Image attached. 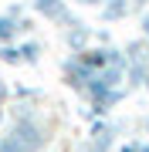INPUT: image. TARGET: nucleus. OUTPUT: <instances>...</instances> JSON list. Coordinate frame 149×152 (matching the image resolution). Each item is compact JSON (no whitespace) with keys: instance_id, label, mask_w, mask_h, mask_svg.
Segmentation results:
<instances>
[{"instance_id":"obj_1","label":"nucleus","mask_w":149,"mask_h":152,"mask_svg":"<svg viewBox=\"0 0 149 152\" xmlns=\"http://www.w3.org/2000/svg\"><path fill=\"white\" fill-rule=\"evenodd\" d=\"M54 139V125L34 108L31 102H17V108L0 129V152H41Z\"/></svg>"},{"instance_id":"obj_2","label":"nucleus","mask_w":149,"mask_h":152,"mask_svg":"<svg viewBox=\"0 0 149 152\" xmlns=\"http://www.w3.org/2000/svg\"><path fill=\"white\" fill-rule=\"evenodd\" d=\"M31 10L34 17H41V20L54 24V27H71V24H78V17L71 10V4L68 0H31Z\"/></svg>"},{"instance_id":"obj_3","label":"nucleus","mask_w":149,"mask_h":152,"mask_svg":"<svg viewBox=\"0 0 149 152\" xmlns=\"http://www.w3.org/2000/svg\"><path fill=\"white\" fill-rule=\"evenodd\" d=\"M61 75H65V85L71 88V91L81 95L85 88H88V81L95 78V68L81 54H71V58H65V64H61Z\"/></svg>"},{"instance_id":"obj_4","label":"nucleus","mask_w":149,"mask_h":152,"mask_svg":"<svg viewBox=\"0 0 149 152\" xmlns=\"http://www.w3.org/2000/svg\"><path fill=\"white\" fill-rule=\"evenodd\" d=\"M115 145V125H109L105 118H95L88 129V142H85L81 152H109Z\"/></svg>"},{"instance_id":"obj_5","label":"nucleus","mask_w":149,"mask_h":152,"mask_svg":"<svg viewBox=\"0 0 149 152\" xmlns=\"http://www.w3.org/2000/svg\"><path fill=\"white\" fill-rule=\"evenodd\" d=\"M34 31V20L31 17H14V14H0V44H14V41H21L24 34H31Z\"/></svg>"},{"instance_id":"obj_6","label":"nucleus","mask_w":149,"mask_h":152,"mask_svg":"<svg viewBox=\"0 0 149 152\" xmlns=\"http://www.w3.org/2000/svg\"><path fill=\"white\" fill-rule=\"evenodd\" d=\"M92 37H95V31L88 27V24H71V27H65V44L71 48V54H81L85 48H92Z\"/></svg>"},{"instance_id":"obj_7","label":"nucleus","mask_w":149,"mask_h":152,"mask_svg":"<svg viewBox=\"0 0 149 152\" xmlns=\"http://www.w3.org/2000/svg\"><path fill=\"white\" fill-rule=\"evenodd\" d=\"M95 10H98V17L105 24H119V20H126V17L132 14V4H129V0H102Z\"/></svg>"},{"instance_id":"obj_8","label":"nucleus","mask_w":149,"mask_h":152,"mask_svg":"<svg viewBox=\"0 0 149 152\" xmlns=\"http://www.w3.org/2000/svg\"><path fill=\"white\" fill-rule=\"evenodd\" d=\"M17 54H21V64H37L41 54H44V44L34 41V37H27V41L17 44Z\"/></svg>"},{"instance_id":"obj_9","label":"nucleus","mask_w":149,"mask_h":152,"mask_svg":"<svg viewBox=\"0 0 149 152\" xmlns=\"http://www.w3.org/2000/svg\"><path fill=\"white\" fill-rule=\"evenodd\" d=\"M0 61H4V64H21L17 44H0Z\"/></svg>"},{"instance_id":"obj_10","label":"nucleus","mask_w":149,"mask_h":152,"mask_svg":"<svg viewBox=\"0 0 149 152\" xmlns=\"http://www.w3.org/2000/svg\"><path fill=\"white\" fill-rule=\"evenodd\" d=\"M139 31H142V41H149V7L139 10Z\"/></svg>"},{"instance_id":"obj_11","label":"nucleus","mask_w":149,"mask_h":152,"mask_svg":"<svg viewBox=\"0 0 149 152\" xmlns=\"http://www.w3.org/2000/svg\"><path fill=\"white\" fill-rule=\"evenodd\" d=\"M7 98H10V85L0 78V108H7Z\"/></svg>"},{"instance_id":"obj_12","label":"nucleus","mask_w":149,"mask_h":152,"mask_svg":"<svg viewBox=\"0 0 149 152\" xmlns=\"http://www.w3.org/2000/svg\"><path fill=\"white\" fill-rule=\"evenodd\" d=\"M139 145H142V142L132 139V142H126V145H119V152H139Z\"/></svg>"},{"instance_id":"obj_13","label":"nucleus","mask_w":149,"mask_h":152,"mask_svg":"<svg viewBox=\"0 0 149 152\" xmlns=\"http://www.w3.org/2000/svg\"><path fill=\"white\" fill-rule=\"evenodd\" d=\"M68 4H78V7H98L102 0H68Z\"/></svg>"},{"instance_id":"obj_14","label":"nucleus","mask_w":149,"mask_h":152,"mask_svg":"<svg viewBox=\"0 0 149 152\" xmlns=\"http://www.w3.org/2000/svg\"><path fill=\"white\" fill-rule=\"evenodd\" d=\"M129 4H132V14H136V10H146L149 0H129Z\"/></svg>"},{"instance_id":"obj_15","label":"nucleus","mask_w":149,"mask_h":152,"mask_svg":"<svg viewBox=\"0 0 149 152\" xmlns=\"http://www.w3.org/2000/svg\"><path fill=\"white\" fill-rule=\"evenodd\" d=\"M4 122H7V108H0V129H4Z\"/></svg>"},{"instance_id":"obj_16","label":"nucleus","mask_w":149,"mask_h":152,"mask_svg":"<svg viewBox=\"0 0 149 152\" xmlns=\"http://www.w3.org/2000/svg\"><path fill=\"white\" fill-rule=\"evenodd\" d=\"M139 152H149V142H142V145H139Z\"/></svg>"},{"instance_id":"obj_17","label":"nucleus","mask_w":149,"mask_h":152,"mask_svg":"<svg viewBox=\"0 0 149 152\" xmlns=\"http://www.w3.org/2000/svg\"><path fill=\"white\" fill-rule=\"evenodd\" d=\"M142 129H146V132H149V118H146V122H142Z\"/></svg>"},{"instance_id":"obj_18","label":"nucleus","mask_w":149,"mask_h":152,"mask_svg":"<svg viewBox=\"0 0 149 152\" xmlns=\"http://www.w3.org/2000/svg\"><path fill=\"white\" fill-rule=\"evenodd\" d=\"M142 88H146V91H149V78H146V81H142Z\"/></svg>"}]
</instances>
